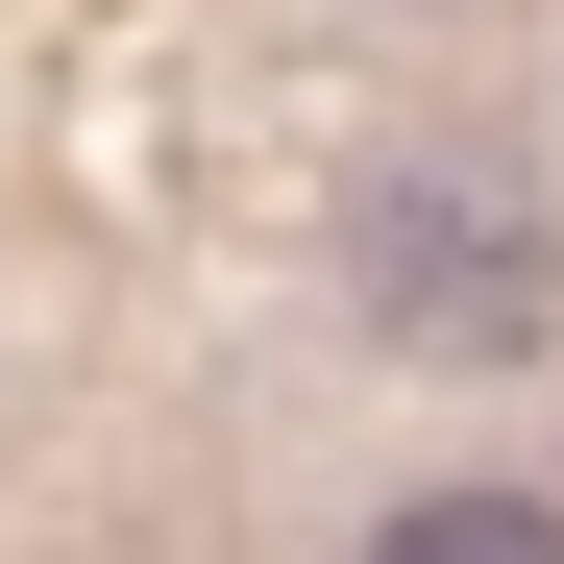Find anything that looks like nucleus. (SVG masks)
Returning <instances> with one entry per match:
<instances>
[{"label": "nucleus", "instance_id": "obj_1", "mask_svg": "<svg viewBox=\"0 0 564 564\" xmlns=\"http://www.w3.org/2000/svg\"><path fill=\"white\" fill-rule=\"evenodd\" d=\"M344 295L393 319V344H442V368H516V344L564 319V197H540L516 148L417 123V148L344 172Z\"/></svg>", "mask_w": 564, "mask_h": 564}, {"label": "nucleus", "instance_id": "obj_2", "mask_svg": "<svg viewBox=\"0 0 564 564\" xmlns=\"http://www.w3.org/2000/svg\"><path fill=\"white\" fill-rule=\"evenodd\" d=\"M368 564H564V491H417L368 516Z\"/></svg>", "mask_w": 564, "mask_h": 564}]
</instances>
